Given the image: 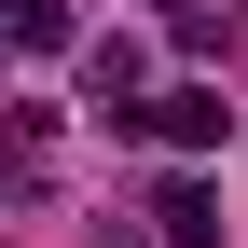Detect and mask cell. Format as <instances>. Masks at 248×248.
Here are the masks:
<instances>
[{"mask_svg": "<svg viewBox=\"0 0 248 248\" xmlns=\"http://www.w3.org/2000/svg\"><path fill=\"white\" fill-rule=\"evenodd\" d=\"M152 138H166V152H221V138H234L221 83H166V97H152Z\"/></svg>", "mask_w": 248, "mask_h": 248, "instance_id": "obj_1", "label": "cell"}, {"mask_svg": "<svg viewBox=\"0 0 248 248\" xmlns=\"http://www.w3.org/2000/svg\"><path fill=\"white\" fill-rule=\"evenodd\" d=\"M14 42H28V55H55V42H69V0H14Z\"/></svg>", "mask_w": 248, "mask_h": 248, "instance_id": "obj_4", "label": "cell"}, {"mask_svg": "<svg viewBox=\"0 0 248 248\" xmlns=\"http://www.w3.org/2000/svg\"><path fill=\"white\" fill-rule=\"evenodd\" d=\"M152 234H166V248H221V207H207V179H166V193H152Z\"/></svg>", "mask_w": 248, "mask_h": 248, "instance_id": "obj_2", "label": "cell"}, {"mask_svg": "<svg viewBox=\"0 0 248 248\" xmlns=\"http://www.w3.org/2000/svg\"><path fill=\"white\" fill-rule=\"evenodd\" d=\"M138 69H152V55H138V42H124V28H110V42L83 55V83H97V110H124V97H138Z\"/></svg>", "mask_w": 248, "mask_h": 248, "instance_id": "obj_3", "label": "cell"}]
</instances>
